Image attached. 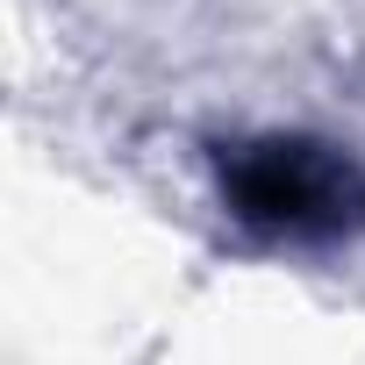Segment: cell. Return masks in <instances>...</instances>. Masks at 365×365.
Masks as SVG:
<instances>
[{
	"instance_id": "6da1fadb",
	"label": "cell",
	"mask_w": 365,
	"mask_h": 365,
	"mask_svg": "<svg viewBox=\"0 0 365 365\" xmlns=\"http://www.w3.org/2000/svg\"><path fill=\"white\" fill-rule=\"evenodd\" d=\"M230 201L244 222H265L287 237H329L351 222V201H365V194H358V172L315 143H251L237 158Z\"/></svg>"
}]
</instances>
